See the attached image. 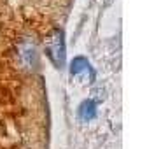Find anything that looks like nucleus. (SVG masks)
<instances>
[{"label":"nucleus","mask_w":154,"mask_h":149,"mask_svg":"<svg viewBox=\"0 0 154 149\" xmlns=\"http://www.w3.org/2000/svg\"><path fill=\"white\" fill-rule=\"evenodd\" d=\"M72 74H82V72H88V70H91L89 67V63L86 61V58H75L72 61Z\"/></svg>","instance_id":"nucleus-4"},{"label":"nucleus","mask_w":154,"mask_h":149,"mask_svg":"<svg viewBox=\"0 0 154 149\" xmlns=\"http://www.w3.org/2000/svg\"><path fill=\"white\" fill-rule=\"evenodd\" d=\"M37 44L33 39H26L19 44V61L23 67L26 69H33L37 63Z\"/></svg>","instance_id":"nucleus-2"},{"label":"nucleus","mask_w":154,"mask_h":149,"mask_svg":"<svg viewBox=\"0 0 154 149\" xmlns=\"http://www.w3.org/2000/svg\"><path fill=\"white\" fill-rule=\"evenodd\" d=\"M46 53L56 69H61L65 65V42H63V33L60 30H54L48 37Z\"/></svg>","instance_id":"nucleus-1"},{"label":"nucleus","mask_w":154,"mask_h":149,"mask_svg":"<svg viewBox=\"0 0 154 149\" xmlns=\"http://www.w3.org/2000/svg\"><path fill=\"white\" fill-rule=\"evenodd\" d=\"M79 112H81V118H82V119H91V118H95V112H96L95 102H91V100H86V102L81 105Z\"/></svg>","instance_id":"nucleus-3"}]
</instances>
